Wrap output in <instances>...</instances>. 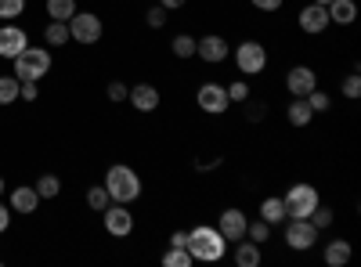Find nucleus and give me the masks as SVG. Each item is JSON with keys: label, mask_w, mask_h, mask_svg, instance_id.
<instances>
[{"label": "nucleus", "mask_w": 361, "mask_h": 267, "mask_svg": "<svg viewBox=\"0 0 361 267\" xmlns=\"http://www.w3.org/2000/svg\"><path fill=\"white\" fill-rule=\"evenodd\" d=\"M29 47V37H25V29L22 25H0V58H15Z\"/></svg>", "instance_id": "nucleus-13"}, {"label": "nucleus", "mask_w": 361, "mask_h": 267, "mask_svg": "<svg viewBox=\"0 0 361 267\" xmlns=\"http://www.w3.org/2000/svg\"><path fill=\"white\" fill-rule=\"evenodd\" d=\"M289 224H286V246L289 249H296V253H304V249H311L314 242H318V228L307 221V217H286Z\"/></svg>", "instance_id": "nucleus-6"}, {"label": "nucleus", "mask_w": 361, "mask_h": 267, "mask_svg": "<svg viewBox=\"0 0 361 267\" xmlns=\"http://www.w3.org/2000/svg\"><path fill=\"white\" fill-rule=\"evenodd\" d=\"M0 195H4V177H0Z\"/></svg>", "instance_id": "nucleus-44"}, {"label": "nucleus", "mask_w": 361, "mask_h": 267, "mask_svg": "<svg viewBox=\"0 0 361 267\" xmlns=\"http://www.w3.org/2000/svg\"><path fill=\"white\" fill-rule=\"evenodd\" d=\"M267 235H271V224H267V221H260V217H257V221H250V224H246V239H250V242H257V246H260V242H267Z\"/></svg>", "instance_id": "nucleus-29"}, {"label": "nucleus", "mask_w": 361, "mask_h": 267, "mask_svg": "<svg viewBox=\"0 0 361 267\" xmlns=\"http://www.w3.org/2000/svg\"><path fill=\"white\" fill-rule=\"evenodd\" d=\"M340 91H343V98H350V101H354V98H361V76H357V73H350V76L343 80Z\"/></svg>", "instance_id": "nucleus-36"}, {"label": "nucleus", "mask_w": 361, "mask_h": 267, "mask_svg": "<svg viewBox=\"0 0 361 267\" xmlns=\"http://www.w3.org/2000/svg\"><path fill=\"white\" fill-rule=\"evenodd\" d=\"M127 101H130L137 112H156L163 98H159V91H156L152 83H137V87H130V91H127Z\"/></svg>", "instance_id": "nucleus-15"}, {"label": "nucleus", "mask_w": 361, "mask_h": 267, "mask_svg": "<svg viewBox=\"0 0 361 267\" xmlns=\"http://www.w3.org/2000/svg\"><path fill=\"white\" fill-rule=\"evenodd\" d=\"M170 51H173L177 58H195V37L177 33V37H173V44H170Z\"/></svg>", "instance_id": "nucleus-26"}, {"label": "nucleus", "mask_w": 361, "mask_h": 267, "mask_svg": "<svg viewBox=\"0 0 361 267\" xmlns=\"http://www.w3.org/2000/svg\"><path fill=\"white\" fill-rule=\"evenodd\" d=\"M231 51H228V40L224 37H217V33H206V37H199L195 40V58H202L206 66H217V62H224Z\"/></svg>", "instance_id": "nucleus-10"}, {"label": "nucleus", "mask_w": 361, "mask_h": 267, "mask_svg": "<svg viewBox=\"0 0 361 267\" xmlns=\"http://www.w3.org/2000/svg\"><path fill=\"white\" fill-rule=\"evenodd\" d=\"M260 221H267L271 228L282 224V221H286V206H282V199H275V195L264 199V202H260Z\"/></svg>", "instance_id": "nucleus-21"}, {"label": "nucleus", "mask_w": 361, "mask_h": 267, "mask_svg": "<svg viewBox=\"0 0 361 267\" xmlns=\"http://www.w3.org/2000/svg\"><path fill=\"white\" fill-rule=\"evenodd\" d=\"M307 105H311V112H329V108H333V98H329L325 91H318V87H314V91L307 94Z\"/></svg>", "instance_id": "nucleus-32"}, {"label": "nucleus", "mask_w": 361, "mask_h": 267, "mask_svg": "<svg viewBox=\"0 0 361 267\" xmlns=\"http://www.w3.org/2000/svg\"><path fill=\"white\" fill-rule=\"evenodd\" d=\"M221 163H224L221 156H217V159H199V163H195V170H214V166H221Z\"/></svg>", "instance_id": "nucleus-40"}, {"label": "nucleus", "mask_w": 361, "mask_h": 267, "mask_svg": "<svg viewBox=\"0 0 361 267\" xmlns=\"http://www.w3.org/2000/svg\"><path fill=\"white\" fill-rule=\"evenodd\" d=\"M325 11H329V22H336V25H350L357 18V4H354V0H333Z\"/></svg>", "instance_id": "nucleus-17"}, {"label": "nucleus", "mask_w": 361, "mask_h": 267, "mask_svg": "<svg viewBox=\"0 0 361 267\" xmlns=\"http://www.w3.org/2000/svg\"><path fill=\"white\" fill-rule=\"evenodd\" d=\"M318 202H322V195H318L314 185H293L286 192V199H282L286 217H311V210H314Z\"/></svg>", "instance_id": "nucleus-5"}, {"label": "nucleus", "mask_w": 361, "mask_h": 267, "mask_svg": "<svg viewBox=\"0 0 361 267\" xmlns=\"http://www.w3.org/2000/svg\"><path fill=\"white\" fill-rule=\"evenodd\" d=\"M235 69L243 73V76H260L267 69L264 44H257V40H243V44H238L235 47Z\"/></svg>", "instance_id": "nucleus-4"}, {"label": "nucleus", "mask_w": 361, "mask_h": 267, "mask_svg": "<svg viewBox=\"0 0 361 267\" xmlns=\"http://www.w3.org/2000/svg\"><path fill=\"white\" fill-rule=\"evenodd\" d=\"M166 15H170V11H166L163 4H156V8H148V11H145V22L152 25V29H163V25H166Z\"/></svg>", "instance_id": "nucleus-35"}, {"label": "nucleus", "mask_w": 361, "mask_h": 267, "mask_svg": "<svg viewBox=\"0 0 361 267\" xmlns=\"http://www.w3.org/2000/svg\"><path fill=\"white\" fill-rule=\"evenodd\" d=\"M188 253H192V260H199V263H217L221 256H224V249H228V239L217 231V228H209V224H199V228H192L188 231Z\"/></svg>", "instance_id": "nucleus-1"}, {"label": "nucleus", "mask_w": 361, "mask_h": 267, "mask_svg": "<svg viewBox=\"0 0 361 267\" xmlns=\"http://www.w3.org/2000/svg\"><path fill=\"white\" fill-rule=\"evenodd\" d=\"M188 242V231H173L170 235V246H185Z\"/></svg>", "instance_id": "nucleus-41"}, {"label": "nucleus", "mask_w": 361, "mask_h": 267, "mask_svg": "<svg viewBox=\"0 0 361 267\" xmlns=\"http://www.w3.org/2000/svg\"><path fill=\"white\" fill-rule=\"evenodd\" d=\"M246 224H250V217L243 210H235V206H228V210L221 213V221H217V231L228 242H238V239H246Z\"/></svg>", "instance_id": "nucleus-12"}, {"label": "nucleus", "mask_w": 361, "mask_h": 267, "mask_svg": "<svg viewBox=\"0 0 361 267\" xmlns=\"http://www.w3.org/2000/svg\"><path fill=\"white\" fill-rule=\"evenodd\" d=\"M69 40H76V44H98L102 40V18L98 15H90V11H76L73 18H69Z\"/></svg>", "instance_id": "nucleus-7"}, {"label": "nucleus", "mask_w": 361, "mask_h": 267, "mask_svg": "<svg viewBox=\"0 0 361 267\" xmlns=\"http://www.w3.org/2000/svg\"><path fill=\"white\" fill-rule=\"evenodd\" d=\"M159 4H163L166 11H177V8H185V4H188V0H159Z\"/></svg>", "instance_id": "nucleus-42"}, {"label": "nucleus", "mask_w": 361, "mask_h": 267, "mask_svg": "<svg viewBox=\"0 0 361 267\" xmlns=\"http://www.w3.org/2000/svg\"><path fill=\"white\" fill-rule=\"evenodd\" d=\"M22 11H25V0H0V18H4V22L18 18Z\"/></svg>", "instance_id": "nucleus-33"}, {"label": "nucleus", "mask_w": 361, "mask_h": 267, "mask_svg": "<svg viewBox=\"0 0 361 267\" xmlns=\"http://www.w3.org/2000/svg\"><path fill=\"white\" fill-rule=\"evenodd\" d=\"M307 221H311V224H314L318 231H325V228H333V221H336V213H333V210H329V206H322V202H318V206H314V210H311V217H307Z\"/></svg>", "instance_id": "nucleus-27"}, {"label": "nucleus", "mask_w": 361, "mask_h": 267, "mask_svg": "<svg viewBox=\"0 0 361 267\" xmlns=\"http://www.w3.org/2000/svg\"><path fill=\"white\" fill-rule=\"evenodd\" d=\"M325 263H329V267L350 263V242H347V239H333V242L325 246Z\"/></svg>", "instance_id": "nucleus-20"}, {"label": "nucleus", "mask_w": 361, "mask_h": 267, "mask_svg": "<svg viewBox=\"0 0 361 267\" xmlns=\"http://www.w3.org/2000/svg\"><path fill=\"white\" fill-rule=\"evenodd\" d=\"M37 206H40V195L37 188H15L11 192V213H37Z\"/></svg>", "instance_id": "nucleus-16"}, {"label": "nucleus", "mask_w": 361, "mask_h": 267, "mask_svg": "<svg viewBox=\"0 0 361 267\" xmlns=\"http://www.w3.org/2000/svg\"><path fill=\"white\" fill-rule=\"evenodd\" d=\"M109 202H112V199H109L105 185H98V188H90V192H87V206H90V210H98V213H102Z\"/></svg>", "instance_id": "nucleus-30"}, {"label": "nucleus", "mask_w": 361, "mask_h": 267, "mask_svg": "<svg viewBox=\"0 0 361 267\" xmlns=\"http://www.w3.org/2000/svg\"><path fill=\"white\" fill-rule=\"evenodd\" d=\"M286 116H289V123H293V127H311V120H314V112H311L307 98H293L289 108H286Z\"/></svg>", "instance_id": "nucleus-19"}, {"label": "nucleus", "mask_w": 361, "mask_h": 267, "mask_svg": "<svg viewBox=\"0 0 361 267\" xmlns=\"http://www.w3.org/2000/svg\"><path fill=\"white\" fill-rule=\"evenodd\" d=\"M235 263L238 267H260V246L250 239H238L235 242Z\"/></svg>", "instance_id": "nucleus-18"}, {"label": "nucleus", "mask_w": 361, "mask_h": 267, "mask_svg": "<svg viewBox=\"0 0 361 267\" xmlns=\"http://www.w3.org/2000/svg\"><path fill=\"white\" fill-rule=\"evenodd\" d=\"M44 40L51 44V47H62V44H69V22H47V29H44Z\"/></svg>", "instance_id": "nucleus-23"}, {"label": "nucleus", "mask_w": 361, "mask_h": 267, "mask_svg": "<svg viewBox=\"0 0 361 267\" xmlns=\"http://www.w3.org/2000/svg\"><path fill=\"white\" fill-rule=\"evenodd\" d=\"M105 192H109L112 202H134V199L141 195V177H137V170H130V166H123V163L109 166V173H105Z\"/></svg>", "instance_id": "nucleus-2"}, {"label": "nucleus", "mask_w": 361, "mask_h": 267, "mask_svg": "<svg viewBox=\"0 0 361 267\" xmlns=\"http://www.w3.org/2000/svg\"><path fill=\"white\" fill-rule=\"evenodd\" d=\"M11 62H15V76H18V80H44V76L54 69L47 47H25L22 54L11 58Z\"/></svg>", "instance_id": "nucleus-3"}, {"label": "nucleus", "mask_w": 361, "mask_h": 267, "mask_svg": "<svg viewBox=\"0 0 361 267\" xmlns=\"http://www.w3.org/2000/svg\"><path fill=\"white\" fill-rule=\"evenodd\" d=\"M105 231L116 235V239H127L134 231V213L127 210V202H116V206H105Z\"/></svg>", "instance_id": "nucleus-9"}, {"label": "nucleus", "mask_w": 361, "mask_h": 267, "mask_svg": "<svg viewBox=\"0 0 361 267\" xmlns=\"http://www.w3.org/2000/svg\"><path fill=\"white\" fill-rule=\"evenodd\" d=\"M58 192H62V181H58L54 173H44L40 181H37V195H40V199H54Z\"/></svg>", "instance_id": "nucleus-28"}, {"label": "nucleus", "mask_w": 361, "mask_h": 267, "mask_svg": "<svg viewBox=\"0 0 361 267\" xmlns=\"http://www.w3.org/2000/svg\"><path fill=\"white\" fill-rule=\"evenodd\" d=\"M18 101V76H0V105H11Z\"/></svg>", "instance_id": "nucleus-25"}, {"label": "nucleus", "mask_w": 361, "mask_h": 267, "mask_svg": "<svg viewBox=\"0 0 361 267\" xmlns=\"http://www.w3.org/2000/svg\"><path fill=\"white\" fill-rule=\"evenodd\" d=\"M314 87H318V76H314L311 66H293V69H289V76H286V91H289L293 98H307Z\"/></svg>", "instance_id": "nucleus-11"}, {"label": "nucleus", "mask_w": 361, "mask_h": 267, "mask_svg": "<svg viewBox=\"0 0 361 267\" xmlns=\"http://www.w3.org/2000/svg\"><path fill=\"white\" fill-rule=\"evenodd\" d=\"M47 15L54 22H69L76 15V0H47Z\"/></svg>", "instance_id": "nucleus-24"}, {"label": "nucleus", "mask_w": 361, "mask_h": 267, "mask_svg": "<svg viewBox=\"0 0 361 267\" xmlns=\"http://www.w3.org/2000/svg\"><path fill=\"white\" fill-rule=\"evenodd\" d=\"M8 224H11V206L0 202V231H8Z\"/></svg>", "instance_id": "nucleus-39"}, {"label": "nucleus", "mask_w": 361, "mask_h": 267, "mask_svg": "<svg viewBox=\"0 0 361 267\" xmlns=\"http://www.w3.org/2000/svg\"><path fill=\"white\" fill-rule=\"evenodd\" d=\"M250 4H253L257 11H279V8H282V0H250Z\"/></svg>", "instance_id": "nucleus-38"}, {"label": "nucleus", "mask_w": 361, "mask_h": 267, "mask_svg": "<svg viewBox=\"0 0 361 267\" xmlns=\"http://www.w3.org/2000/svg\"><path fill=\"white\" fill-rule=\"evenodd\" d=\"M296 22H300V29H304L307 37H318V33H325V29H329V11L311 0V4H307L304 11H300V18H296Z\"/></svg>", "instance_id": "nucleus-14"}, {"label": "nucleus", "mask_w": 361, "mask_h": 267, "mask_svg": "<svg viewBox=\"0 0 361 267\" xmlns=\"http://www.w3.org/2000/svg\"><path fill=\"white\" fill-rule=\"evenodd\" d=\"M224 91H228V101L243 105V101L250 98V83H246V80H235V83H228V87H224Z\"/></svg>", "instance_id": "nucleus-31"}, {"label": "nucleus", "mask_w": 361, "mask_h": 267, "mask_svg": "<svg viewBox=\"0 0 361 267\" xmlns=\"http://www.w3.org/2000/svg\"><path fill=\"white\" fill-rule=\"evenodd\" d=\"M314 4H322V8H329V4H333V0H314Z\"/></svg>", "instance_id": "nucleus-43"}, {"label": "nucleus", "mask_w": 361, "mask_h": 267, "mask_svg": "<svg viewBox=\"0 0 361 267\" xmlns=\"http://www.w3.org/2000/svg\"><path fill=\"white\" fill-rule=\"evenodd\" d=\"M195 105L202 108V112H209V116H221V112H228V91L221 83H202L199 91H195Z\"/></svg>", "instance_id": "nucleus-8"}, {"label": "nucleus", "mask_w": 361, "mask_h": 267, "mask_svg": "<svg viewBox=\"0 0 361 267\" xmlns=\"http://www.w3.org/2000/svg\"><path fill=\"white\" fill-rule=\"evenodd\" d=\"M195 260H192V253H188V246H166V253H163V267H192Z\"/></svg>", "instance_id": "nucleus-22"}, {"label": "nucleus", "mask_w": 361, "mask_h": 267, "mask_svg": "<svg viewBox=\"0 0 361 267\" xmlns=\"http://www.w3.org/2000/svg\"><path fill=\"white\" fill-rule=\"evenodd\" d=\"M243 105H246V120H250V123H260L264 116H267V105H264V101H253V94H250Z\"/></svg>", "instance_id": "nucleus-34"}, {"label": "nucleus", "mask_w": 361, "mask_h": 267, "mask_svg": "<svg viewBox=\"0 0 361 267\" xmlns=\"http://www.w3.org/2000/svg\"><path fill=\"white\" fill-rule=\"evenodd\" d=\"M127 91H130V87H127V83H119V80H112V83L105 87L109 101H127Z\"/></svg>", "instance_id": "nucleus-37"}]
</instances>
